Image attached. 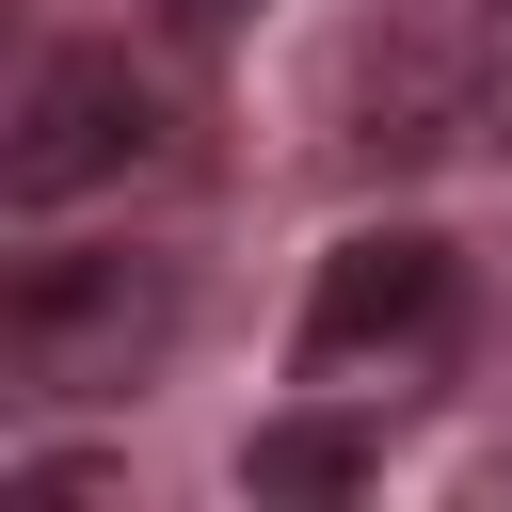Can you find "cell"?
Masks as SVG:
<instances>
[{"instance_id": "cell-1", "label": "cell", "mask_w": 512, "mask_h": 512, "mask_svg": "<svg viewBox=\"0 0 512 512\" xmlns=\"http://www.w3.org/2000/svg\"><path fill=\"white\" fill-rule=\"evenodd\" d=\"M448 336H464V256H448L432 224H368V240H336V256H320L288 368H304L320 400H352V416H368V400L432 384V368H448Z\"/></svg>"}, {"instance_id": "cell-2", "label": "cell", "mask_w": 512, "mask_h": 512, "mask_svg": "<svg viewBox=\"0 0 512 512\" xmlns=\"http://www.w3.org/2000/svg\"><path fill=\"white\" fill-rule=\"evenodd\" d=\"M176 352V256H32L0 304V368L32 400H128Z\"/></svg>"}, {"instance_id": "cell-3", "label": "cell", "mask_w": 512, "mask_h": 512, "mask_svg": "<svg viewBox=\"0 0 512 512\" xmlns=\"http://www.w3.org/2000/svg\"><path fill=\"white\" fill-rule=\"evenodd\" d=\"M144 160H160V96L112 48H48L16 128H0V208H80V192H112Z\"/></svg>"}, {"instance_id": "cell-4", "label": "cell", "mask_w": 512, "mask_h": 512, "mask_svg": "<svg viewBox=\"0 0 512 512\" xmlns=\"http://www.w3.org/2000/svg\"><path fill=\"white\" fill-rule=\"evenodd\" d=\"M368 480V432H352V400H320V416H272L256 448H240V496H352Z\"/></svg>"}, {"instance_id": "cell-5", "label": "cell", "mask_w": 512, "mask_h": 512, "mask_svg": "<svg viewBox=\"0 0 512 512\" xmlns=\"http://www.w3.org/2000/svg\"><path fill=\"white\" fill-rule=\"evenodd\" d=\"M464 128H496V144H512V0L480 16V80H464Z\"/></svg>"}, {"instance_id": "cell-6", "label": "cell", "mask_w": 512, "mask_h": 512, "mask_svg": "<svg viewBox=\"0 0 512 512\" xmlns=\"http://www.w3.org/2000/svg\"><path fill=\"white\" fill-rule=\"evenodd\" d=\"M240 16H256V0H160V32H192V48H208V32H240Z\"/></svg>"}]
</instances>
